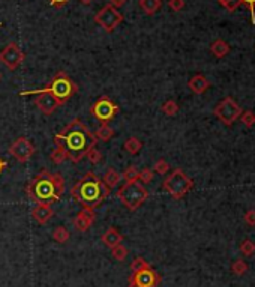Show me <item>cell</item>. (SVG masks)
<instances>
[{"mask_svg": "<svg viewBox=\"0 0 255 287\" xmlns=\"http://www.w3.org/2000/svg\"><path fill=\"white\" fill-rule=\"evenodd\" d=\"M54 143L56 148L63 151L66 160L77 164L92 148H95L96 137L80 119H74L59 134H56Z\"/></svg>", "mask_w": 255, "mask_h": 287, "instance_id": "cell-1", "label": "cell"}, {"mask_svg": "<svg viewBox=\"0 0 255 287\" xmlns=\"http://www.w3.org/2000/svg\"><path fill=\"white\" fill-rule=\"evenodd\" d=\"M26 192L38 205H53L59 202L63 195V176L59 173H50L47 170H42L29 181Z\"/></svg>", "mask_w": 255, "mask_h": 287, "instance_id": "cell-2", "label": "cell"}, {"mask_svg": "<svg viewBox=\"0 0 255 287\" xmlns=\"http://www.w3.org/2000/svg\"><path fill=\"white\" fill-rule=\"evenodd\" d=\"M110 188L102 182V178H99L93 171H87L72 188L71 197L81 205L83 209H96L102 205V202L110 194Z\"/></svg>", "mask_w": 255, "mask_h": 287, "instance_id": "cell-3", "label": "cell"}, {"mask_svg": "<svg viewBox=\"0 0 255 287\" xmlns=\"http://www.w3.org/2000/svg\"><path fill=\"white\" fill-rule=\"evenodd\" d=\"M78 92V84L75 81L71 80V77L65 72L59 71L53 80L42 89H36V91H24L20 92V96H29V95H39V94H50L53 95L62 105L66 101H69L72 96Z\"/></svg>", "mask_w": 255, "mask_h": 287, "instance_id": "cell-4", "label": "cell"}, {"mask_svg": "<svg viewBox=\"0 0 255 287\" xmlns=\"http://www.w3.org/2000/svg\"><path fill=\"white\" fill-rule=\"evenodd\" d=\"M162 188L174 200H180L194 188V181L182 168H174L170 176L164 179Z\"/></svg>", "mask_w": 255, "mask_h": 287, "instance_id": "cell-5", "label": "cell"}, {"mask_svg": "<svg viewBox=\"0 0 255 287\" xmlns=\"http://www.w3.org/2000/svg\"><path fill=\"white\" fill-rule=\"evenodd\" d=\"M117 197L129 211H137L149 198V191L141 182L132 181V182H126L119 188Z\"/></svg>", "mask_w": 255, "mask_h": 287, "instance_id": "cell-6", "label": "cell"}, {"mask_svg": "<svg viewBox=\"0 0 255 287\" xmlns=\"http://www.w3.org/2000/svg\"><path fill=\"white\" fill-rule=\"evenodd\" d=\"M93 20H95L96 24H99L105 32L111 33L114 32V31L123 23L125 17H123L122 12L117 11L116 6H113L111 3H108V5H105V6L96 14Z\"/></svg>", "mask_w": 255, "mask_h": 287, "instance_id": "cell-7", "label": "cell"}, {"mask_svg": "<svg viewBox=\"0 0 255 287\" xmlns=\"http://www.w3.org/2000/svg\"><path fill=\"white\" fill-rule=\"evenodd\" d=\"M242 111H243L242 107L231 96L224 98L222 101L213 110L215 116L222 122L224 125H227V127H231L240 118Z\"/></svg>", "mask_w": 255, "mask_h": 287, "instance_id": "cell-8", "label": "cell"}, {"mask_svg": "<svg viewBox=\"0 0 255 287\" xmlns=\"http://www.w3.org/2000/svg\"><path fill=\"white\" fill-rule=\"evenodd\" d=\"M120 108L117 104H114L107 95H102L90 108L92 116L101 124H108L119 114Z\"/></svg>", "mask_w": 255, "mask_h": 287, "instance_id": "cell-9", "label": "cell"}, {"mask_svg": "<svg viewBox=\"0 0 255 287\" xmlns=\"http://www.w3.org/2000/svg\"><path fill=\"white\" fill-rule=\"evenodd\" d=\"M24 53L23 50L18 47L17 42H9L8 45H5V48L0 51V62L5 65L8 69L14 71L17 69L20 65L24 62Z\"/></svg>", "mask_w": 255, "mask_h": 287, "instance_id": "cell-10", "label": "cell"}, {"mask_svg": "<svg viewBox=\"0 0 255 287\" xmlns=\"http://www.w3.org/2000/svg\"><path fill=\"white\" fill-rule=\"evenodd\" d=\"M35 151L36 149H35L33 143L26 137L17 138L15 141H12V145L8 149L9 155H12L15 160L20 161V162H27L33 157Z\"/></svg>", "mask_w": 255, "mask_h": 287, "instance_id": "cell-11", "label": "cell"}, {"mask_svg": "<svg viewBox=\"0 0 255 287\" xmlns=\"http://www.w3.org/2000/svg\"><path fill=\"white\" fill-rule=\"evenodd\" d=\"M129 281L135 283L140 287H156L161 283V277L156 271L147 266L141 271L132 272V275L129 277Z\"/></svg>", "mask_w": 255, "mask_h": 287, "instance_id": "cell-12", "label": "cell"}, {"mask_svg": "<svg viewBox=\"0 0 255 287\" xmlns=\"http://www.w3.org/2000/svg\"><path fill=\"white\" fill-rule=\"evenodd\" d=\"M35 105L45 114V116H50L53 114L62 104L50 94H39L35 99Z\"/></svg>", "mask_w": 255, "mask_h": 287, "instance_id": "cell-13", "label": "cell"}, {"mask_svg": "<svg viewBox=\"0 0 255 287\" xmlns=\"http://www.w3.org/2000/svg\"><path fill=\"white\" fill-rule=\"evenodd\" d=\"M95 223V212L92 209H81L72 220L74 227L78 232H87Z\"/></svg>", "mask_w": 255, "mask_h": 287, "instance_id": "cell-14", "label": "cell"}, {"mask_svg": "<svg viewBox=\"0 0 255 287\" xmlns=\"http://www.w3.org/2000/svg\"><path fill=\"white\" fill-rule=\"evenodd\" d=\"M54 215V211L51 209L50 205H36L32 209V218L38 224L44 225L47 224Z\"/></svg>", "mask_w": 255, "mask_h": 287, "instance_id": "cell-15", "label": "cell"}, {"mask_svg": "<svg viewBox=\"0 0 255 287\" xmlns=\"http://www.w3.org/2000/svg\"><path fill=\"white\" fill-rule=\"evenodd\" d=\"M101 241H102V244H104L105 247L113 248V247L122 244V241H123V235H122L116 227H110V228H107V230L102 233Z\"/></svg>", "mask_w": 255, "mask_h": 287, "instance_id": "cell-16", "label": "cell"}, {"mask_svg": "<svg viewBox=\"0 0 255 287\" xmlns=\"http://www.w3.org/2000/svg\"><path fill=\"white\" fill-rule=\"evenodd\" d=\"M188 86H189V89H191L194 94H197V95H203V94L210 88V83H209V80H207L204 75L197 74V75H194L191 80H189Z\"/></svg>", "mask_w": 255, "mask_h": 287, "instance_id": "cell-17", "label": "cell"}, {"mask_svg": "<svg viewBox=\"0 0 255 287\" xmlns=\"http://www.w3.org/2000/svg\"><path fill=\"white\" fill-rule=\"evenodd\" d=\"M162 6V0H140V8L146 15H155Z\"/></svg>", "mask_w": 255, "mask_h": 287, "instance_id": "cell-18", "label": "cell"}, {"mask_svg": "<svg viewBox=\"0 0 255 287\" xmlns=\"http://www.w3.org/2000/svg\"><path fill=\"white\" fill-rule=\"evenodd\" d=\"M102 182L107 185V188L113 190L114 187H117V184L120 182V175L114 170V168H108L105 171V175L102 176Z\"/></svg>", "mask_w": 255, "mask_h": 287, "instance_id": "cell-19", "label": "cell"}, {"mask_svg": "<svg viewBox=\"0 0 255 287\" xmlns=\"http://www.w3.org/2000/svg\"><path fill=\"white\" fill-rule=\"evenodd\" d=\"M210 51L213 53V56L216 58H224L230 53V45L224 41V39H216L212 45H210Z\"/></svg>", "mask_w": 255, "mask_h": 287, "instance_id": "cell-20", "label": "cell"}, {"mask_svg": "<svg viewBox=\"0 0 255 287\" xmlns=\"http://www.w3.org/2000/svg\"><path fill=\"white\" fill-rule=\"evenodd\" d=\"M96 140H102V141H108L110 138L114 137V129L110 127L108 124H101L99 128L95 132Z\"/></svg>", "mask_w": 255, "mask_h": 287, "instance_id": "cell-21", "label": "cell"}, {"mask_svg": "<svg viewBox=\"0 0 255 287\" xmlns=\"http://www.w3.org/2000/svg\"><path fill=\"white\" fill-rule=\"evenodd\" d=\"M123 148H125V151H126L128 154H131V155H135V154H138L140 151H141V148H143V143L137 138V137H129L126 141H125V145H123Z\"/></svg>", "mask_w": 255, "mask_h": 287, "instance_id": "cell-22", "label": "cell"}, {"mask_svg": "<svg viewBox=\"0 0 255 287\" xmlns=\"http://www.w3.org/2000/svg\"><path fill=\"white\" fill-rule=\"evenodd\" d=\"M53 239L57 242V244H65V242H68L69 241V236H71V233L68 232V228H65L62 225H59V227H56L54 230H53Z\"/></svg>", "mask_w": 255, "mask_h": 287, "instance_id": "cell-23", "label": "cell"}, {"mask_svg": "<svg viewBox=\"0 0 255 287\" xmlns=\"http://www.w3.org/2000/svg\"><path fill=\"white\" fill-rule=\"evenodd\" d=\"M161 110H162V113H164V114H167V116H176V114H177V111H179V105H177V102H176V101L168 99V101H165V102L162 104Z\"/></svg>", "mask_w": 255, "mask_h": 287, "instance_id": "cell-24", "label": "cell"}, {"mask_svg": "<svg viewBox=\"0 0 255 287\" xmlns=\"http://www.w3.org/2000/svg\"><path fill=\"white\" fill-rule=\"evenodd\" d=\"M231 272L236 274V275H245V274L248 272V263H246L245 260H242V259L233 262V265H231Z\"/></svg>", "mask_w": 255, "mask_h": 287, "instance_id": "cell-25", "label": "cell"}, {"mask_svg": "<svg viewBox=\"0 0 255 287\" xmlns=\"http://www.w3.org/2000/svg\"><path fill=\"white\" fill-rule=\"evenodd\" d=\"M239 248H240V253L245 257H251L255 253V244L251 239H243Z\"/></svg>", "mask_w": 255, "mask_h": 287, "instance_id": "cell-26", "label": "cell"}, {"mask_svg": "<svg viewBox=\"0 0 255 287\" xmlns=\"http://www.w3.org/2000/svg\"><path fill=\"white\" fill-rule=\"evenodd\" d=\"M128 254H129L128 248L126 247H123L122 244H119V245H116V247L111 248V255H113L117 262H123L128 257Z\"/></svg>", "mask_w": 255, "mask_h": 287, "instance_id": "cell-27", "label": "cell"}, {"mask_svg": "<svg viewBox=\"0 0 255 287\" xmlns=\"http://www.w3.org/2000/svg\"><path fill=\"white\" fill-rule=\"evenodd\" d=\"M240 121H242V124H243L245 127L252 128L255 125V113L254 111H251V110H248V111H242V114H240Z\"/></svg>", "mask_w": 255, "mask_h": 287, "instance_id": "cell-28", "label": "cell"}, {"mask_svg": "<svg viewBox=\"0 0 255 287\" xmlns=\"http://www.w3.org/2000/svg\"><path fill=\"white\" fill-rule=\"evenodd\" d=\"M138 182H141L143 185H147L153 181V171L150 168H144L141 171H138Z\"/></svg>", "mask_w": 255, "mask_h": 287, "instance_id": "cell-29", "label": "cell"}, {"mask_svg": "<svg viewBox=\"0 0 255 287\" xmlns=\"http://www.w3.org/2000/svg\"><path fill=\"white\" fill-rule=\"evenodd\" d=\"M147 266H150L143 257H137V259H134L132 262H131V271L132 272H137V271H141V269H144V268H147Z\"/></svg>", "mask_w": 255, "mask_h": 287, "instance_id": "cell-30", "label": "cell"}, {"mask_svg": "<svg viewBox=\"0 0 255 287\" xmlns=\"http://www.w3.org/2000/svg\"><path fill=\"white\" fill-rule=\"evenodd\" d=\"M123 179L126 182H132L138 179V168L135 165H129L126 170L123 171Z\"/></svg>", "mask_w": 255, "mask_h": 287, "instance_id": "cell-31", "label": "cell"}, {"mask_svg": "<svg viewBox=\"0 0 255 287\" xmlns=\"http://www.w3.org/2000/svg\"><path fill=\"white\" fill-rule=\"evenodd\" d=\"M219 3L222 5L228 12H234V11L240 6L242 2H240V0H219Z\"/></svg>", "mask_w": 255, "mask_h": 287, "instance_id": "cell-32", "label": "cell"}, {"mask_svg": "<svg viewBox=\"0 0 255 287\" xmlns=\"http://www.w3.org/2000/svg\"><path fill=\"white\" fill-rule=\"evenodd\" d=\"M153 168H155V171H156L158 175H165V173H168L170 165H168V162L165 160H158L155 162Z\"/></svg>", "mask_w": 255, "mask_h": 287, "instance_id": "cell-33", "label": "cell"}, {"mask_svg": "<svg viewBox=\"0 0 255 287\" xmlns=\"http://www.w3.org/2000/svg\"><path fill=\"white\" fill-rule=\"evenodd\" d=\"M51 160H53L54 164H62V162L66 160V155H65V152L60 148H56V149L53 151V154H51Z\"/></svg>", "mask_w": 255, "mask_h": 287, "instance_id": "cell-34", "label": "cell"}, {"mask_svg": "<svg viewBox=\"0 0 255 287\" xmlns=\"http://www.w3.org/2000/svg\"><path fill=\"white\" fill-rule=\"evenodd\" d=\"M86 157H87V160L90 161L92 164H98V162H101V152L96 149V148H92L87 154H86Z\"/></svg>", "mask_w": 255, "mask_h": 287, "instance_id": "cell-35", "label": "cell"}, {"mask_svg": "<svg viewBox=\"0 0 255 287\" xmlns=\"http://www.w3.org/2000/svg\"><path fill=\"white\" fill-rule=\"evenodd\" d=\"M168 6L174 11L179 12L185 8V0H168Z\"/></svg>", "mask_w": 255, "mask_h": 287, "instance_id": "cell-36", "label": "cell"}, {"mask_svg": "<svg viewBox=\"0 0 255 287\" xmlns=\"http://www.w3.org/2000/svg\"><path fill=\"white\" fill-rule=\"evenodd\" d=\"M245 223L248 225H255V209H251L245 214Z\"/></svg>", "mask_w": 255, "mask_h": 287, "instance_id": "cell-37", "label": "cell"}, {"mask_svg": "<svg viewBox=\"0 0 255 287\" xmlns=\"http://www.w3.org/2000/svg\"><path fill=\"white\" fill-rule=\"evenodd\" d=\"M240 2L249 6V12H251V17H252V24H255V0H240Z\"/></svg>", "mask_w": 255, "mask_h": 287, "instance_id": "cell-38", "label": "cell"}, {"mask_svg": "<svg viewBox=\"0 0 255 287\" xmlns=\"http://www.w3.org/2000/svg\"><path fill=\"white\" fill-rule=\"evenodd\" d=\"M53 8H63L69 0H48Z\"/></svg>", "mask_w": 255, "mask_h": 287, "instance_id": "cell-39", "label": "cell"}, {"mask_svg": "<svg viewBox=\"0 0 255 287\" xmlns=\"http://www.w3.org/2000/svg\"><path fill=\"white\" fill-rule=\"evenodd\" d=\"M126 2H128V0H110V3H111L113 6H116V8H117V6H122V5H125Z\"/></svg>", "mask_w": 255, "mask_h": 287, "instance_id": "cell-40", "label": "cell"}, {"mask_svg": "<svg viewBox=\"0 0 255 287\" xmlns=\"http://www.w3.org/2000/svg\"><path fill=\"white\" fill-rule=\"evenodd\" d=\"M5 167H6V161H3L2 158H0V173L5 170Z\"/></svg>", "mask_w": 255, "mask_h": 287, "instance_id": "cell-41", "label": "cell"}, {"mask_svg": "<svg viewBox=\"0 0 255 287\" xmlns=\"http://www.w3.org/2000/svg\"><path fill=\"white\" fill-rule=\"evenodd\" d=\"M128 287H140V286H137L135 283H132V281H129V284H128Z\"/></svg>", "mask_w": 255, "mask_h": 287, "instance_id": "cell-42", "label": "cell"}, {"mask_svg": "<svg viewBox=\"0 0 255 287\" xmlns=\"http://www.w3.org/2000/svg\"><path fill=\"white\" fill-rule=\"evenodd\" d=\"M81 2H83V3H86V5H90V3H92L93 0H81Z\"/></svg>", "mask_w": 255, "mask_h": 287, "instance_id": "cell-43", "label": "cell"}, {"mask_svg": "<svg viewBox=\"0 0 255 287\" xmlns=\"http://www.w3.org/2000/svg\"><path fill=\"white\" fill-rule=\"evenodd\" d=\"M0 80H2V74H0Z\"/></svg>", "mask_w": 255, "mask_h": 287, "instance_id": "cell-44", "label": "cell"}, {"mask_svg": "<svg viewBox=\"0 0 255 287\" xmlns=\"http://www.w3.org/2000/svg\"><path fill=\"white\" fill-rule=\"evenodd\" d=\"M0 27H2V23H0Z\"/></svg>", "mask_w": 255, "mask_h": 287, "instance_id": "cell-45", "label": "cell"}]
</instances>
